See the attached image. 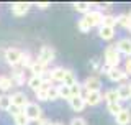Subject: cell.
<instances>
[{"label":"cell","instance_id":"836d02e7","mask_svg":"<svg viewBox=\"0 0 131 125\" xmlns=\"http://www.w3.org/2000/svg\"><path fill=\"white\" fill-rule=\"evenodd\" d=\"M8 112H10V114H13V117H15V115H18L20 112H23V110H20V107H16V105H10Z\"/></svg>","mask_w":131,"mask_h":125},{"label":"cell","instance_id":"ba28073f","mask_svg":"<svg viewBox=\"0 0 131 125\" xmlns=\"http://www.w3.org/2000/svg\"><path fill=\"white\" fill-rule=\"evenodd\" d=\"M115 120H116V123H118V125H128V123H129V120H131V114H129V110L121 109L116 115H115Z\"/></svg>","mask_w":131,"mask_h":125},{"label":"cell","instance_id":"d6a6232c","mask_svg":"<svg viewBox=\"0 0 131 125\" xmlns=\"http://www.w3.org/2000/svg\"><path fill=\"white\" fill-rule=\"evenodd\" d=\"M13 77H15L16 84H23V82H25V81H23V74L20 73V71H15V76H13Z\"/></svg>","mask_w":131,"mask_h":125},{"label":"cell","instance_id":"9a60e30c","mask_svg":"<svg viewBox=\"0 0 131 125\" xmlns=\"http://www.w3.org/2000/svg\"><path fill=\"white\" fill-rule=\"evenodd\" d=\"M118 51L131 56V40H120V43H118Z\"/></svg>","mask_w":131,"mask_h":125},{"label":"cell","instance_id":"e0dca14e","mask_svg":"<svg viewBox=\"0 0 131 125\" xmlns=\"http://www.w3.org/2000/svg\"><path fill=\"white\" fill-rule=\"evenodd\" d=\"M66 73H67V69H64V68H56V69H52V73H51V79L62 82V81H64Z\"/></svg>","mask_w":131,"mask_h":125},{"label":"cell","instance_id":"484cf974","mask_svg":"<svg viewBox=\"0 0 131 125\" xmlns=\"http://www.w3.org/2000/svg\"><path fill=\"white\" fill-rule=\"evenodd\" d=\"M116 23L123 25L125 28H129V26H131V20H129V16H126V15H121V16H118V18H116Z\"/></svg>","mask_w":131,"mask_h":125},{"label":"cell","instance_id":"f1b7e54d","mask_svg":"<svg viewBox=\"0 0 131 125\" xmlns=\"http://www.w3.org/2000/svg\"><path fill=\"white\" fill-rule=\"evenodd\" d=\"M121 109H123V107H121L118 102H116V104H108V112H110V114H113V115H116Z\"/></svg>","mask_w":131,"mask_h":125},{"label":"cell","instance_id":"74e56055","mask_svg":"<svg viewBox=\"0 0 131 125\" xmlns=\"http://www.w3.org/2000/svg\"><path fill=\"white\" fill-rule=\"evenodd\" d=\"M38 7H39V8H46L48 3H38Z\"/></svg>","mask_w":131,"mask_h":125},{"label":"cell","instance_id":"f35d334b","mask_svg":"<svg viewBox=\"0 0 131 125\" xmlns=\"http://www.w3.org/2000/svg\"><path fill=\"white\" fill-rule=\"evenodd\" d=\"M49 125H61V123H49Z\"/></svg>","mask_w":131,"mask_h":125},{"label":"cell","instance_id":"9c48e42d","mask_svg":"<svg viewBox=\"0 0 131 125\" xmlns=\"http://www.w3.org/2000/svg\"><path fill=\"white\" fill-rule=\"evenodd\" d=\"M69 104H71L72 110H75V112H82V110H84V107H85V101H84L82 95L71 97V99H69Z\"/></svg>","mask_w":131,"mask_h":125},{"label":"cell","instance_id":"52a82bcc","mask_svg":"<svg viewBox=\"0 0 131 125\" xmlns=\"http://www.w3.org/2000/svg\"><path fill=\"white\" fill-rule=\"evenodd\" d=\"M108 77L112 79V81L118 82V81H125V79L128 77V74L120 68H112V69H108Z\"/></svg>","mask_w":131,"mask_h":125},{"label":"cell","instance_id":"5b68a950","mask_svg":"<svg viewBox=\"0 0 131 125\" xmlns=\"http://www.w3.org/2000/svg\"><path fill=\"white\" fill-rule=\"evenodd\" d=\"M85 20H87V23L90 25V28L95 26V25H100L102 22H103V15L100 13V12L93 10V12H87V15L84 16Z\"/></svg>","mask_w":131,"mask_h":125},{"label":"cell","instance_id":"f546056e","mask_svg":"<svg viewBox=\"0 0 131 125\" xmlns=\"http://www.w3.org/2000/svg\"><path fill=\"white\" fill-rule=\"evenodd\" d=\"M79 30L84 31V33H87V31L90 30V25L87 23V20H85V18H82L80 22H79Z\"/></svg>","mask_w":131,"mask_h":125},{"label":"cell","instance_id":"7a4b0ae2","mask_svg":"<svg viewBox=\"0 0 131 125\" xmlns=\"http://www.w3.org/2000/svg\"><path fill=\"white\" fill-rule=\"evenodd\" d=\"M23 112L28 117V120H39L41 119V107L38 104H28Z\"/></svg>","mask_w":131,"mask_h":125},{"label":"cell","instance_id":"ab89813d","mask_svg":"<svg viewBox=\"0 0 131 125\" xmlns=\"http://www.w3.org/2000/svg\"><path fill=\"white\" fill-rule=\"evenodd\" d=\"M129 20H131V13H129Z\"/></svg>","mask_w":131,"mask_h":125},{"label":"cell","instance_id":"2e32d148","mask_svg":"<svg viewBox=\"0 0 131 125\" xmlns=\"http://www.w3.org/2000/svg\"><path fill=\"white\" fill-rule=\"evenodd\" d=\"M43 77H39V76H33L30 81H28V86L31 87L33 91H38V89H41L43 87Z\"/></svg>","mask_w":131,"mask_h":125},{"label":"cell","instance_id":"277c9868","mask_svg":"<svg viewBox=\"0 0 131 125\" xmlns=\"http://www.w3.org/2000/svg\"><path fill=\"white\" fill-rule=\"evenodd\" d=\"M5 59L8 64H18L20 59H21V51L20 49H16V48H10V49H7V53H5Z\"/></svg>","mask_w":131,"mask_h":125},{"label":"cell","instance_id":"ffe728a7","mask_svg":"<svg viewBox=\"0 0 131 125\" xmlns=\"http://www.w3.org/2000/svg\"><path fill=\"white\" fill-rule=\"evenodd\" d=\"M75 82H77V79H75V76H74V73L67 69V73H66V76H64L62 84H66V86H69V87H71L72 84H75Z\"/></svg>","mask_w":131,"mask_h":125},{"label":"cell","instance_id":"8992f818","mask_svg":"<svg viewBox=\"0 0 131 125\" xmlns=\"http://www.w3.org/2000/svg\"><path fill=\"white\" fill-rule=\"evenodd\" d=\"M12 105H16V107H20V109H21V107H26L28 104V97L26 95H25L23 92H16V94H13L12 95Z\"/></svg>","mask_w":131,"mask_h":125},{"label":"cell","instance_id":"30bf717a","mask_svg":"<svg viewBox=\"0 0 131 125\" xmlns=\"http://www.w3.org/2000/svg\"><path fill=\"white\" fill-rule=\"evenodd\" d=\"M85 89L87 92H100V81L97 77H89L85 81Z\"/></svg>","mask_w":131,"mask_h":125},{"label":"cell","instance_id":"60d3db41","mask_svg":"<svg viewBox=\"0 0 131 125\" xmlns=\"http://www.w3.org/2000/svg\"><path fill=\"white\" fill-rule=\"evenodd\" d=\"M129 30H131V26H129Z\"/></svg>","mask_w":131,"mask_h":125},{"label":"cell","instance_id":"1f68e13d","mask_svg":"<svg viewBox=\"0 0 131 125\" xmlns=\"http://www.w3.org/2000/svg\"><path fill=\"white\" fill-rule=\"evenodd\" d=\"M75 10H79V12H89L90 10V3H75Z\"/></svg>","mask_w":131,"mask_h":125},{"label":"cell","instance_id":"4316f807","mask_svg":"<svg viewBox=\"0 0 131 125\" xmlns=\"http://www.w3.org/2000/svg\"><path fill=\"white\" fill-rule=\"evenodd\" d=\"M36 97L39 101H48V87H41V89L36 91Z\"/></svg>","mask_w":131,"mask_h":125},{"label":"cell","instance_id":"ac0fdd59","mask_svg":"<svg viewBox=\"0 0 131 125\" xmlns=\"http://www.w3.org/2000/svg\"><path fill=\"white\" fill-rule=\"evenodd\" d=\"M30 68L33 71V76H39V77H43V74H44V64H41V62H31L30 64Z\"/></svg>","mask_w":131,"mask_h":125},{"label":"cell","instance_id":"8fae6325","mask_svg":"<svg viewBox=\"0 0 131 125\" xmlns=\"http://www.w3.org/2000/svg\"><path fill=\"white\" fill-rule=\"evenodd\" d=\"M84 101H85V104L97 105V104L102 101V95H100V92H87V95L84 97Z\"/></svg>","mask_w":131,"mask_h":125},{"label":"cell","instance_id":"cb8c5ba5","mask_svg":"<svg viewBox=\"0 0 131 125\" xmlns=\"http://www.w3.org/2000/svg\"><path fill=\"white\" fill-rule=\"evenodd\" d=\"M105 99L108 101V104H116L118 101H120L116 91H108V92H106V95H105Z\"/></svg>","mask_w":131,"mask_h":125},{"label":"cell","instance_id":"7402d4cb","mask_svg":"<svg viewBox=\"0 0 131 125\" xmlns=\"http://www.w3.org/2000/svg\"><path fill=\"white\" fill-rule=\"evenodd\" d=\"M12 79L10 77H5V76H0V89L2 91H8L12 87Z\"/></svg>","mask_w":131,"mask_h":125},{"label":"cell","instance_id":"d4e9b609","mask_svg":"<svg viewBox=\"0 0 131 125\" xmlns=\"http://www.w3.org/2000/svg\"><path fill=\"white\" fill-rule=\"evenodd\" d=\"M103 26H110V28H113L115 25H116V16H103Z\"/></svg>","mask_w":131,"mask_h":125},{"label":"cell","instance_id":"3957f363","mask_svg":"<svg viewBox=\"0 0 131 125\" xmlns=\"http://www.w3.org/2000/svg\"><path fill=\"white\" fill-rule=\"evenodd\" d=\"M52 59H54V49H52L51 46H43L41 48L39 56H38V62L46 66L48 62H51Z\"/></svg>","mask_w":131,"mask_h":125},{"label":"cell","instance_id":"e575fe53","mask_svg":"<svg viewBox=\"0 0 131 125\" xmlns=\"http://www.w3.org/2000/svg\"><path fill=\"white\" fill-rule=\"evenodd\" d=\"M71 125H87V122H85L84 119H72Z\"/></svg>","mask_w":131,"mask_h":125},{"label":"cell","instance_id":"4dcf8cb0","mask_svg":"<svg viewBox=\"0 0 131 125\" xmlns=\"http://www.w3.org/2000/svg\"><path fill=\"white\" fill-rule=\"evenodd\" d=\"M71 95H72V97H77V95H80V86L77 84V82L71 86Z\"/></svg>","mask_w":131,"mask_h":125},{"label":"cell","instance_id":"d6986e66","mask_svg":"<svg viewBox=\"0 0 131 125\" xmlns=\"http://www.w3.org/2000/svg\"><path fill=\"white\" fill-rule=\"evenodd\" d=\"M57 95L62 97V99H71L72 97L71 95V87L66 86V84H61L59 87H57Z\"/></svg>","mask_w":131,"mask_h":125},{"label":"cell","instance_id":"4fadbf2b","mask_svg":"<svg viewBox=\"0 0 131 125\" xmlns=\"http://www.w3.org/2000/svg\"><path fill=\"white\" fill-rule=\"evenodd\" d=\"M116 94H118V97H120V99H129L131 97V86H128V84L120 86L116 89Z\"/></svg>","mask_w":131,"mask_h":125},{"label":"cell","instance_id":"d590c367","mask_svg":"<svg viewBox=\"0 0 131 125\" xmlns=\"http://www.w3.org/2000/svg\"><path fill=\"white\" fill-rule=\"evenodd\" d=\"M23 62V64H30V56L28 55H25V53H21V59H20Z\"/></svg>","mask_w":131,"mask_h":125},{"label":"cell","instance_id":"8d00e7d4","mask_svg":"<svg viewBox=\"0 0 131 125\" xmlns=\"http://www.w3.org/2000/svg\"><path fill=\"white\" fill-rule=\"evenodd\" d=\"M125 73L128 74V76H131V59L126 61V68H125Z\"/></svg>","mask_w":131,"mask_h":125},{"label":"cell","instance_id":"603a6c76","mask_svg":"<svg viewBox=\"0 0 131 125\" xmlns=\"http://www.w3.org/2000/svg\"><path fill=\"white\" fill-rule=\"evenodd\" d=\"M15 123L16 125H28L30 120H28V117L25 115V112H20L18 115H15Z\"/></svg>","mask_w":131,"mask_h":125},{"label":"cell","instance_id":"83f0119b","mask_svg":"<svg viewBox=\"0 0 131 125\" xmlns=\"http://www.w3.org/2000/svg\"><path fill=\"white\" fill-rule=\"evenodd\" d=\"M57 97V87H48V101H56Z\"/></svg>","mask_w":131,"mask_h":125},{"label":"cell","instance_id":"7c38bea8","mask_svg":"<svg viewBox=\"0 0 131 125\" xmlns=\"http://www.w3.org/2000/svg\"><path fill=\"white\" fill-rule=\"evenodd\" d=\"M28 10H30V3H15V5L12 7V12H13L16 16L25 15Z\"/></svg>","mask_w":131,"mask_h":125},{"label":"cell","instance_id":"44dd1931","mask_svg":"<svg viewBox=\"0 0 131 125\" xmlns=\"http://www.w3.org/2000/svg\"><path fill=\"white\" fill-rule=\"evenodd\" d=\"M10 105H12L10 95H0V109L8 110V109H10Z\"/></svg>","mask_w":131,"mask_h":125},{"label":"cell","instance_id":"6da1fadb","mask_svg":"<svg viewBox=\"0 0 131 125\" xmlns=\"http://www.w3.org/2000/svg\"><path fill=\"white\" fill-rule=\"evenodd\" d=\"M105 62L110 69L112 68H118L120 64V55H118V49L113 46H108L105 49Z\"/></svg>","mask_w":131,"mask_h":125},{"label":"cell","instance_id":"5bb4252c","mask_svg":"<svg viewBox=\"0 0 131 125\" xmlns=\"http://www.w3.org/2000/svg\"><path fill=\"white\" fill-rule=\"evenodd\" d=\"M98 35H100V38H103V40H112L113 36H115V30H113V28H110V26H103V25H102Z\"/></svg>","mask_w":131,"mask_h":125}]
</instances>
